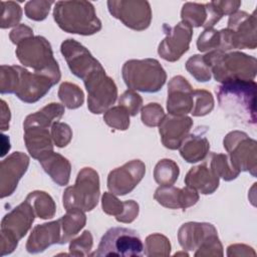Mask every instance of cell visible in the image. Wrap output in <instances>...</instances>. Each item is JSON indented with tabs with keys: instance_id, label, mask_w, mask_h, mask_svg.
<instances>
[{
	"instance_id": "1",
	"label": "cell",
	"mask_w": 257,
	"mask_h": 257,
	"mask_svg": "<svg viewBox=\"0 0 257 257\" xmlns=\"http://www.w3.org/2000/svg\"><path fill=\"white\" fill-rule=\"evenodd\" d=\"M256 82L235 79L222 82L216 87L217 99L222 110L239 124L256 125Z\"/></svg>"
},
{
	"instance_id": "2",
	"label": "cell",
	"mask_w": 257,
	"mask_h": 257,
	"mask_svg": "<svg viewBox=\"0 0 257 257\" xmlns=\"http://www.w3.org/2000/svg\"><path fill=\"white\" fill-rule=\"evenodd\" d=\"M53 18L68 33L91 35L101 29V21L88 1H58L53 9Z\"/></svg>"
},
{
	"instance_id": "3",
	"label": "cell",
	"mask_w": 257,
	"mask_h": 257,
	"mask_svg": "<svg viewBox=\"0 0 257 257\" xmlns=\"http://www.w3.org/2000/svg\"><path fill=\"white\" fill-rule=\"evenodd\" d=\"M216 81L244 79L254 80L257 72V60L254 56L242 52H224L213 50L204 55Z\"/></svg>"
},
{
	"instance_id": "4",
	"label": "cell",
	"mask_w": 257,
	"mask_h": 257,
	"mask_svg": "<svg viewBox=\"0 0 257 257\" xmlns=\"http://www.w3.org/2000/svg\"><path fill=\"white\" fill-rule=\"evenodd\" d=\"M121 73L130 89L143 92H157L167 80L165 69L154 58L127 60L122 66Z\"/></svg>"
},
{
	"instance_id": "5",
	"label": "cell",
	"mask_w": 257,
	"mask_h": 257,
	"mask_svg": "<svg viewBox=\"0 0 257 257\" xmlns=\"http://www.w3.org/2000/svg\"><path fill=\"white\" fill-rule=\"evenodd\" d=\"M99 198L98 174L91 168H83L77 175L75 184L63 192L65 210L78 209L83 212L91 211Z\"/></svg>"
},
{
	"instance_id": "6",
	"label": "cell",
	"mask_w": 257,
	"mask_h": 257,
	"mask_svg": "<svg viewBox=\"0 0 257 257\" xmlns=\"http://www.w3.org/2000/svg\"><path fill=\"white\" fill-rule=\"evenodd\" d=\"M143 241L137 231L124 227H112L101 237L91 256H143Z\"/></svg>"
},
{
	"instance_id": "7",
	"label": "cell",
	"mask_w": 257,
	"mask_h": 257,
	"mask_svg": "<svg viewBox=\"0 0 257 257\" xmlns=\"http://www.w3.org/2000/svg\"><path fill=\"white\" fill-rule=\"evenodd\" d=\"M15 53L23 65L33 68L35 72L60 74L50 43L42 36H31L24 39L18 44Z\"/></svg>"
},
{
	"instance_id": "8",
	"label": "cell",
	"mask_w": 257,
	"mask_h": 257,
	"mask_svg": "<svg viewBox=\"0 0 257 257\" xmlns=\"http://www.w3.org/2000/svg\"><path fill=\"white\" fill-rule=\"evenodd\" d=\"M35 216L33 207L26 199L10 213L5 215L1 223V244L6 241L8 243L1 248V255L13 252L17 247L18 241L30 229Z\"/></svg>"
},
{
	"instance_id": "9",
	"label": "cell",
	"mask_w": 257,
	"mask_h": 257,
	"mask_svg": "<svg viewBox=\"0 0 257 257\" xmlns=\"http://www.w3.org/2000/svg\"><path fill=\"white\" fill-rule=\"evenodd\" d=\"M224 148L229 153L233 166L238 171L249 172L253 177L257 170V143L244 132L233 131L224 139Z\"/></svg>"
},
{
	"instance_id": "10",
	"label": "cell",
	"mask_w": 257,
	"mask_h": 257,
	"mask_svg": "<svg viewBox=\"0 0 257 257\" xmlns=\"http://www.w3.org/2000/svg\"><path fill=\"white\" fill-rule=\"evenodd\" d=\"M18 83L16 96L24 102L33 103L43 97L60 79V74L49 72H29L21 66H16Z\"/></svg>"
},
{
	"instance_id": "11",
	"label": "cell",
	"mask_w": 257,
	"mask_h": 257,
	"mask_svg": "<svg viewBox=\"0 0 257 257\" xmlns=\"http://www.w3.org/2000/svg\"><path fill=\"white\" fill-rule=\"evenodd\" d=\"M83 82L88 93L87 108L90 112L94 114L102 113L116 100V85L113 79L105 74L104 69L91 74Z\"/></svg>"
},
{
	"instance_id": "12",
	"label": "cell",
	"mask_w": 257,
	"mask_h": 257,
	"mask_svg": "<svg viewBox=\"0 0 257 257\" xmlns=\"http://www.w3.org/2000/svg\"><path fill=\"white\" fill-rule=\"evenodd\" d=\"M226 29L231 49H255L256 16L255 12L248 14L245 11H236L231 14Z\"/></svg>"
},
{
	"instance_id": "13",
	"label": "cell",
	"mask_w": 257,
	"mask_h": 257,
	"mask_svg": "<svg viewBox=\"0 0 257 257\" xmlns=\"http://www.w3.org/2000/svg\"><path fill=\"white\" fill-rule=\"evenodd\" d=\"M107 7L114 18L134 30H145L151 24L152 10L148 1H107Z\"/></svg>"
},
{
	"instance_id": "14",
	"label": "cell",
	"mask_w": 257,
	"mask_h": 257,
	"mask_svg": "<svg viewBox=\"0 0 257 257\" xmlns=\"http://www.w3.org/2000/svg\"><path fill=\"white\" fill-rule=\"evenodd\" d=\"M60 51L65 58L68 67L75 76L83 81L91 74L103 69L101 64L91 53L74 39H66L60 46Z\"/></svg>"
},
{
	"instance_id": "15",
	"label": "cell",
	"mask_w": 257,
	"mask_h": 257,
	"mask_svg": "<svg viewBox=\"0 0 257 257\" xmlns=\"http://www.w3.org/2000/svg\"><path fill=\"white\" fill-rule=\"evenodd\" d=\"M163 28L166 37L160 43L158 53L165 60L174 62L188 51L193 36V28L184 21L174 27L165 24Z\"/></svg>"
},
{
	"instance_id": "16",
	"label": "cell",
	"mask_w": 257,
	"mask_h": 257,
	"mask_svg": "<svg viewBox=\"0 0 257 257\" xmlns=\"http://www.w3.org/2000/svg\"><path fill=\"white\" fill-rule=\"evenodd\" d=\"M145 173V164L140 160H133L108 174L107 188L112 194L123 196L131 193L138 186Z\"/></svg>"
},
{
	"instance_id": "17",
	"label": "cell",
	"mask_w": 257,
	"mask_h": 257,
	"mask_svg": "<svg viewBox=\"0 0 257 257\" xmlns=\"http://www.w3.org/2000/svg\"><path fill=\"white\" fill-rule=\"evenodd\" d=\"M193 88L188 80L177 75L173 77L168 85L167 109L170 114L186 115L192 111L194 104Z\"/></svg>"
},
{
	"instance_id": "18",
	"label": "cell",
	"mask_w": 257,
	"mask_h": 257,
	"mask_svg": "<svg viewBox=\"0 0 257 257\" xmlns=\"http://www.w3.org/2000/svg\"><path fill=\"white\" fill-rule=\"evenodd\" d=\"M193 120L186 115H165L159 125V133L161 135L163 145L170 149H179L185 138L188 136Z\"/></svg>"
},
{
	"instance_id": "19",
	"label": "cell",
	"mask_w": 257,
	"mask_h": 257,
	"mask_svg": "<svg viewBox=\"0 0 257 257\" xmlns=\"http://www.w3.org/2000/svg\"><path fill=\"white\" fill-rule=\"evenodd\" d=\"M28 165L29 158L21 152H15L1 162V198L10 196L14 192Z\"/></svg>"
},
{
	"instance_id": "20",
	"label": "cell",
	"mask_w": 257,
	"mask_h": 257,
	"mask_svg": "<svg viewBox=\"0 0 257 257\" xmlns=\"http://www.w3.org/2000/svg\"><path fill=\"white\" fill-rule=\"evenodd\" d=\"M155 200L162 206L169 209H187L195 205L199 200L198 192L186 186L183 189H179L172 186L159 187L154 195Z\"/></svg>"
},
{
	"instance_id": "21",
	"label": "cell",
	"mask_w": 257,
	"mask_h": 257,
	"mask_svg": "<svg viewBox=\"0 0 257 257\" xmlns=\"http://www.w3.org/2000/svg\"><path fill=\"white\" fill-rule=\"evenodd\" d=\"M217 234L216 228L209 223L188 222L178 232L179 243L184 250H197L209 238Z\"/></svg>"
},
{
	"instance_id": "22",
	"label": "cell",
	"mask_w": 257,
	"mask_h": 257,
	"mask_svg": "<svg viewBox=\"0 0 257 257\" xmlns=\"http://www.w3.org/2000/svg\"><path fill=\"white\" fill-rule=\"evenodd\" d=\"M60 238L61 227L59 220L37 225L27 240L26 249L29 253H40L53 244H59Z\"/></svg>"
},
{
	"instance_id": "23",
	"label": "cell",
	"mask_w": 257,
	"mask_h": 257,
	"mask_svg": "<svg viewBox=\"0 0 257 257\" xmlns=\"http://www.w3.org/2000/svg\"><path fill=\"white\" fill-rule=\"evenodd\" d=\"M185 184L201 194H213L219 186V177L211 167L204 164L194 167L188 172Z\"/></svg>"
},
{
	"instance_id": "24",
	"label": "cell",
	"mask_w": 257,
	"mask_h": 257,
	"mask_svg": "<svg viewBox=\"0 0 257 257\" xmlns=\"http://www.w3.org/2000/svg\"><path fill=\"white\" fill-rule=\"evenodd\" d=\"M102 210L107 215L115 217L121 223H132L139 215V204L134 200L121 202L112 193H104L101 198Z\"/></svg>"
},
{
	"instance_id": "25",
	"label": "cell",
	"mask_w": 257,
	"mask_h": 257,
	"mask_svg": "<svg viewBox=\"0 0 257 257\" xmlns=\"http://www.w3.org/2000/svg\"><path fill=\"white\" fill-rule=\"evenodd\" d=\"M24 142L32 158L40 160L53 152L52 137L48 128L41 126H30L24 128Z\"/></svg>"
},
{
	"instance_id": "26",
	"label": "cell",
	"mask_w": 257,
	"mask_h": 257,
	"mask_svg": "<svg viewBox=\"0 0 257 257\" xmlns=\"http://www.w3.org/2000/svg\"><path fill=\"white\" fill-rule=\"evenodd\" d=\"M198 126L195 133L187 136L180 146V154L188 163H197L203 161L209 152L210 144L205 137L206 130Z\"/></svg>"
},
{
	"instance_id": "27",
	"label": "cell",
	"mask_w": 257,
	"mask_h": 257,
	"mask_svg": "<svg viewBox=\"0 0 257 257\" xmlns=\"http://www.w3.org/2000/svg\"><path fill=\"white\" fill-rule=\"evenodd\" d=\"M38 161L54 183L58 186H65L68 184L71 166L67 159L59 154L51 152Z\"/></svg>"
},
{
	"instance_id": "28",
	"label": "cell",
	"mask_w": 257,
	"mask_h": 257,
	"mask_svg": "<svg viewBox=\"0 0 257 257\" xmlns=\"http://www.w3.org/2000/svg\"><path fill=\"white\" fill-rule=\"evenodd\" d=\"M63 113L64 105L56 102L49 103L37 112L29 114L23 122V127L41 126L48 128L49 126H52L54 122H57Z\"/></svg>"
},
{
	"instance_id": "29",
	"label": "cell",
	"mask_w": 257,
	"mask_h": 257,
	"mask_svg": "<svg viewBox=\"0 0 257 257\" xmlns=\"http://www.w3.org/2000/svg\"><path fill=\"white\" fill-rule=\"evenodd\" d=\"M59 222L61 227V238L59 244H65L84 227L86 217L83 211L71 209L66 211V214L59 219Z\"/></svg>"
},
{
	"instance_id": "30",
	"label": "cell",
	"mask_w": 257,
	"mask_h": 257,
	"mask_svg": "<svg viewBox=\"0 0 257 257\" xmlns=\"http://www.w3.org/2000/svg\"><path fill=\"white\" fill-rule=\"evenodd\" d=\"M26 200L31 204L35 215L41 219H50L55 214V204L52 198L45 192L35 191L31 192Z\"/></svg>"
},
{
	"instance_id": "31",
	"label": "cell",
	"mask_w": 257,
	"mask_h": 257,
	"mask_svg": "<svg viewBox=\"0 0 257 257\" xmlns=\"http://www.w3.org/2000/svg\"><path fill=\"white\" fill-rule=\"evenodd\" d=\"M182 21L193 27H205L208 20V10L206 4L188 2L184 4L181 11Z\"/></svg>"
},
{
	"instance_id": "32",
	"label": "cell",
	"mask_w": 257,
	"mask_h": 257,
	"mask_svg": "<svg viewBox=\"0 0 257 257\" xmlns=\"http://www.w3.org/2000/svg\"><path fill=\"white\" fill-rule=\"evenodd\" d=\"M209 165L216 175L225 181H232L240 174V171H238L231 163L229 156L224 154L212 153L210 155Z\"/></svg>"
},
{
	"instance_id": "33",
	"label": "cell",
	"mask_w": 257,
	"mask_h": 257,
	"mask_svg": "<svg viewBox=\"0 0 257 257\" xmlns=\"http://www.w3.org/2000/svg\"><path fill=\"white\" fill-rule=\"evenodd\" d=\"M179 173V167L173 160L164 159L156 165L154 178L161 186H172L177 181Z\"/></svg>"
},
{
	"instance_id": "34",
	"label": "cell",
	"mask_w": 257,
	"mask_h": 257,
	"mask_svg": "<svg viewBox=\"0 0 257 257\" xmlns=\"http://www.w3.org/2000/svg\"><path fill=\"white\" fill-rule=\"evenodd\" d=\"M58 97L69 109H75L82 105L84 100L83 91L76 85L70 82H63L58 89Z\"/></svg>"
},
{
	"instance_id": "35",
	"label": "cell",
	"mask_w": 257,
	"mask_h": 257,
	"mask_svg": "<svg viewBox=\"0 0 257 257\" xmlns=\"http://www.w3.org/2000/svg\"><path fill=\"white\" fill-rule=\"evenodd\" d=\"M103 120L112 128L125 131L130 126V113L120 105L112 106L105 111Z\"/></svg>"
},
{
	"instance_id": "36",
	"label": "cell",
	"mask_w": 257,
	"mask_h": 257,
	"mask_svg": "<svg viewBox=\"0 0 257 257\" xmlns=\"http://www.w3.org/2000/svg\"><path fill=\"white\" fill-rule=\"evenodd\" d=\"M194 104L191 113L194 116H204L214 108V98L210 91L205 89H196L193 92Z\"/></svg>"
},
{
	"instance_id": "37",
	"label": "cell",
	"mask_w": 257,
	"mask_h": 257,
	"mask_svg": "<svg viewBox=\"0 0 257 257\" xmlns=\"http://www.w3.org/2000/svg\"><path fill=\"white\" fill-rule=\"evenodd\" d=\"M171 252V244L168 238L161 234H152L146 239L147 256H168Z\"/></svg>"
},
{
	"instance_id": "38",
	"label": "cell",
	"mask_w": 257,
	"mask_h": 257,
	"mask_svg": "<svg viewBox=\"0 0 257 257\" xmlns=\"http://www.w3.org/2000/svg\"><path fill=\"white\" fill-rule=\"evenodd\" d=\"M186 69L198 81L206 82L211 79V69L204 59V55L196 54L186 62Z\"/></svg>"
},
{
	"instance_id": "39",
	"label": "cell",
	"mask_w": 257,
	"mask_h": 257,
	"mask_svg": "<svg viewBox=\"0 0 257 257\" xmlns=\"http://www.w3.org/2000/svg\"><path fill=\"white\" fill-rule=\"evenodd\" d=\"M220 44H221L220 31L215 30L213 28L205 29L203 33L200 34L197 40V47L201 52H205L209 50L211 51L219 50Z\"/></svg>"
},
{
	"instance_id": "40",
	"label": "cell",
	"mask_w": 257,
	"mask_h": 257,
	"mask_svg": "<svg viewBox=\"0 0 257 257\" xmlns=\"http://www.w3.org/2000/svg\"><path fill=\"white\" fill-rule=\"evenodd\" d=\"M92 235L89 231H84L78 238L72 240L69 245V254L72 256H87L92 248Z\"/></svg>"
},
{
	"instance_id": "41",
	"label": "cell",
	"mask_w": 257,
	"mask_h": 257,
	"mask_svg": "<svg viewBox=\"0 0 257 257\" xmlns=\"http://www.w3.org/2000/svg\"><path fill=\"white\" fill-rule=\"evenodd\" d=\"M164 117V109L159 103H149L142 108V121L148 126L160 125Z\"/></svg>"
},
{
	"instance_id": "42",
	"label": "cell",
	"mask_w": 257,
	"mask_h": 257,
	"mask_svg": "<svg viewBox=\"0 0 257 257\" xmlns=\"http://www.w3.org/2000/svg\"><path fill=\"white\" fill-rule=\"evenodd\" d=\"M52 4V1H29L25 6V14L29 19L41 21L48 15Z\"/></svg>"
},
{
	"instance_id": "43",
	"label": "cell",
	"mask_w": 257,
	"mask_h": 257,
	"mask_svg": "<svg viewBox=\"0 0 257 257\" xmlns=\"http://www.w3.org/2000/svg\"><path fill=\"white\" fill-rule=\"evenodd\" d=\"M118 105L124 107L130 115H137L143 105V99L139 93L133 89H127L118 98Z\"/></svg>"
},
{
	"instance_id": "44",
	"label": "cell",
	"mask_w": 257,
	"mask_h": 257,
	"mask_svg": "<svg viewBox=\"0 0 257 257\" xmlns=\"http://www.w3.org/2000/svg\"><path fill=\"white\" fill-rule=\"evenodd\" d=\"M7 8L5 5L1 2L3 6V12H2V19H1V27L2 28H8L14 25H17L18 22L21 19L22 11L20 6L15 2H6Z\"/></svg>"
},
{
	"instance_id": "45",
	"label": "cell",
	"mask_w": 257,
	"mask_h": 257,
	"mask_svg": "<svg viewBox=\"0 0 257 257\" xmlns=\"http://www.w3.org/2000/svg\"><path fill=\"white\" fill-rule=\"evenodd\" d=\"M51 137L53 143L58 148L66 147L72 138L70 126L64 122H54L51 126Z\"/></svg>"
},
{
	"instance_id": "46",
	"label": "cell",
	"mask_w": 257,
	"mask_h": 257,
	"mask_svg": "<svg viewBox=\"0 0 257 257\" xmlns=\"http://www.w3.org/2000/svg\"><path fill=\"white\" fill-rule=\"evenodd\" d=\"M195 256H223V247L218 238L214 235L203 243L195 252Z\"/></svg>"
},
{
	"instance_id": "47",
	"label": "cell",
	"mask_w": 257,
	"mask_h": 257,
	"mask_svg": "<svg viewBox=\"0 0 257 257\" xmlns=\"http://www.w3.org/2000/svg\"><path fill=\"white\" fill-rule=\"evenodd\" d=\"M33 36V30L24 25V24H21L19 25L18 27H16L15 29H13L10 33V39L11 41L14 43V44H19L21 41H23L24 39L28 38V37H31Z\"/></svg>"
},
{
	"instance_id": "48",
	"label": "cell",
	"mask_w": 257,
	"mask_h": 257,
	"mask_svg": "<svg viewBox=\"0 0 257 257\" xmlns=\"http://www.w3.org/2000/svg\"><path fill=\"white\" fill-rule=\"evenodd\" d=\"M212 4L223 16L224 14H233L238 11V8L241 5V1H213Z\"/></svg>"
},
{
	"instance_id": "49",
	"label": "cell",
	"mask_w": 257,
	"mask_h": 257,
	"mask_svg": "<svg viewBox=\"0 0 257 257\" xmlns=\"http://www.w3.org/2000/svg\"><path fill=\"white\" fill-rule=\"evenodd\" d=\"M228 256H256V252L252 247L244 244H234L227 248Z\"/></svg>"
}]
</instances>
